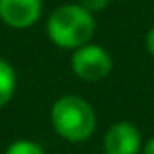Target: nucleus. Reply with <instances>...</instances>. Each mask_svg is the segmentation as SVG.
I'll return each mask as SVG.
<instances>
[{"instance_id":"obj_1","label":"nucleus","mask_w":154,"mask_h":154,"mask_svg":"<svg viewBox=\"0 0 154 154\" xmlns=\"http://www.w3.org/2000/svg\"><path fill=\"white\" fill-rule=\"evenodd\" d=\"M47 37L55 47L74 51L92 41L96 33L94 14L78 2L60 4L51 12L47 20Z\"/></svg>"},{"instance_id":"obj_2","label":"nucleus","mask_w":154,"mask_h":154,"mask_svg":"<svg viewBox=\"0 0 154 154\" xmlns=\"http://www.w3.org/2000/svg\"><path fill=\"white\" fill-rule=\"evenodd\" d=\"M49 117L55 133L66 143H84L92 139L98 127L96 109L88 100L76 94L57 98L51 105Z\"/></svg>"},{"instance_id":"obj_3","label":"nucleus","mask_w":154,"mask_h":154,"mask_svg":"<svg viewBox=\"0 0 154 154\" xmlns=\"http://www.w3.org/2000/svg\"><path fill=\"white\" fill-rule=\"evenodd\" d=\"M70 68L76 78L84 82H100L111 74L113 57L105 47L90 41L72 51Z\"/></svg>"},{"instance_id":"obj_4","label":"nucleus","mask_w":154,"mask_h":154,"mask_svg":"<svg viewBox=\"0 0 154 154\" xmlns=\"http://www.w3.org/2000/svg\"><path fill=\"white\" fill-rule=\"evenodd\" d=\"M143 135L139 127L131 121H117L103 135L105 154H140Z\"/></svg>"},{"instance_id":"obj_5","label":"nucleus","mask_w":154,"mask_h":154,"mask_svg":"<svg viewBox=\"0 0 154 154\" xmlns=\"http://www.w3.org/2000/svg\"><path fill=\"white\" fill-rule=\"evenodd\" d=\"M41 14L43 0H0V22L12 29H27Z\"/></svg>"},{"instance_id":"obj_6","label":"nucleus","mask_w":154,"mask_h":154,"mask_svg":"<svg viewBox=\"0 0 154 154\" xmlns=\"http://www.w3.org/2000/svg\"><path fill=\"white\" fill-rule=\"evenodd\" d=\"M16 90H18V72L6 59L0 57V109L12 102Z\"/></svg>"},{"instance_id":"obj_7","label":"nucleus","mask_w":154,"mask_h":154,"mask_svg":"<svg viewBox=\"0 0 154 154\" xmlns=\"http://www.w3.org/2000/svg\"><path fill=\"white\" fill-rule=\"evenodd\" d=\"M4 154H45L43 146L29 139H18L6 146Z\"/></svg>"},{"instance_id":"obj_8","label":"nucleus","mask_w":154,"mask_h":154,"mask_svg":"<svg viewBox=\"0 0 154 154\" xmlns=\"http://www.w3.org/2000/svg\"><path fill=\"white\" fill-rule=\"evenodd\" d=\"M78 4L82 8H86L88 12L96 14V12H102L103 8H107L109 0H78Z\"/></svg>"},{"instance_id":"obj_9","label":"nucleus","mask_w":154,"mask_h":154,"mask_svg":"<svg viewBox=\"0 0 154 154\" xmlns=\"http://www.w3.org/2000/svg\"><path fill=\"white\" fill-rule=\"evenodd\" d=\"M144 45H146V51L154 57V26L150 27V29H148L146 37H144Z\"/></svg>"},{"instance_id":"obj_10","label":"nucleus","mask_w":154,"mask_h":154,"mask_svg":"<svg viewBox=\"0 0 154 154\" xmlns=\"http://www.w3.org/2000/svg\"><path fill=\"white\" fill-rule=\"evenodd\" d=\"M140 154H154V137L143 144V150H140Z\"/></svg>"}]
</instances>
